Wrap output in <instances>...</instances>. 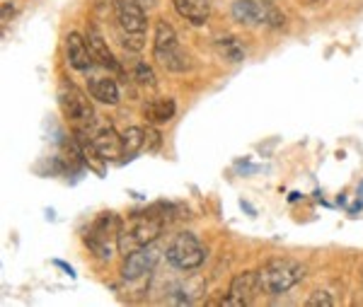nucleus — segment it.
Wrapping results in <instances>:
<instances>
[{
    "label": "nucleus",
    "mask_w": 363,
    "mask_h": 307,
    "mask_svg": "<svg viewBox=\"0 0 363 307\" xmlns=\"http://www.w3.org/2000/svg\"><path fill=\"white\" fill-rule=\"evenodd\" d=\"M153 56L162 68H167L169 73H189L191 70V58L182 49L179 37L174 32V27L169 22L160 20L155 25V37H153Z\"/></svg>",
    "instance_id": "1"
},
{
    "label": "nucleus",
    "mask_w": 363,
    "mask_h": 307,
    "mask_svg": "<svg viewBox=\"0 0 363 307\" xmlns=\"http://www.w3.org/2000/svg\"><path fill=\"white\" fill-rule=\"evenodd\" d=\"M306 276V269L301 267L294 259H272L264 267L257 271L259 279V288L264 295H284L291 288L298 286Z\"/></svg>",
    "instance_id": "2"
},
{
    "label": "nucleus",
    "mask_w": 363,
    "mask_h": 307,
    "mask_svg": "<svg viewBox=\"0 0 363 307\" xmlns=\"http://www.w3.org/2000/svg\"><path fill=\"white\" fill-rule=\"evenodd\" d=\"M162 233V218L157 216H133L128 218V223L121 225L119 233V252L128 257L131 252L140 250V247H148L160 238Z\"/></svg>",
    "instance_id": "3"
},
{
    "label": "nucleus",
    "mask_w": 363,
    "mask_h": 307,
    "mask_svg": "<svg viewBox=\"0 0 363 307\" xmlns=\"http://www.w3.org/2000/svg\"><path fill=\"white\" fill-rule=\"evenodd\" d=\"M121 225H124V223L114 213H102L85 233V245L90 247L99 259H109L114 254V250H119Z\"/></svg>",
    "instance_id": "4"
},
{
    "label": "nucleus",
    "mask_w": 363,
    "mask_h": 307,
    "mask_svg": "<svg viewBox=\"0 0 363 307\" xmlns=\"http://www.w3.org/2000/svg\"><path fill=\"white\" fill-rule=\"evenodd\" d=\"M165 259L174 269L191 271V269H199L203 262H206V250H203V245L196 240V235L179 233L177 238L167 245Z\"/></svg>",
    "instance_id": "5"
},
{
    "label": "nucleus",
    "mask_w": 363,
    "mask_h": 307,
    "mask_svg": "<svg viewBox=\"0 0 363 307\" xmlns=\"http://www.w3.org/2000/svg\"><path fill=\"white\" fill-rule=\"evenodd\" d=\"M58 104H61L63 116L73 121V126L90 131L97 116L95 109H92V102L87 99V94L83 90H78L75 85H63L58 90Z\"/></svg>",
    "instance_id": "6"
},
{
    "label": "nucleus",
    "mask_w": 363,
    "mask_h": 307,
    "mask_svg": "<svg viewBox=\"0 0 363 307\" xmlns=\"http://www.w3.org/2000/svg\"><path fill=\"white\" fill-rule=\"evenodd\" d=\"M230 15H233V20L245 27H259V25L281 27L284 25V15H281L277 8L257 3V0H235L230 8Z\"/></svg>",
    "instance_id": "7"
},
{
    "label": "nucleus",
    "mask_w": 363,
    "mask_h": 307,
    "mask_svg": "<svg viewBox=\"0 0 363 307\" xmlns=\"http://www.w3.org/2000/svg\"><path fill=\"white\" fill-rule=\"evenodd\" d=\"M112 8L124 34H128V37H145L148 17H145L140 0H112Z\"/></svg>",
    "instance_id": "8"
},
{
    "label": "nucleus",
    "mask_w": 363,
    "mask_h": 307,
    "mask_svg": "<svg viewBox=\"0 0 363 307\" xmlns=\"http://www.w3.org/2000/svg\"><path fill=\"white\" fill-rule=\"evenodd\" d=\"M259 293L262 288H259V279H257V271H245V274L233 279L230 288H228V295L220 300V305H235V307L252 305Z\"/></svg>",
    "instance_id": "9"
},
{
    "label": "nucleus",
    "mask_w": 363,
    "mask_h": 307,
    "mask_svg": "<svg viewBox=\"0 0 363 307\" xmlns=\"http://www.w3.org/2000/svg\"><path fill=\"white\" fill-rule=\"evenodd\" d=\"M87 133H90V143H92V150L97 152V157H102V160H119V157H126L124 138H121V133H116L112 126H99L97 131H87Z\"/></svg>",
    "instance_id": "10"
},
{
    "label": "nucleus",
    "mask_w": 363,
    "mask_h": 307,
    "mask_svg": "<svg viewBox=\"0 0 363 307\" xmlns=\"http://www.w3.org/2000/svg\"><path fill=\"white\" fill-rule=\"evenodd\" d=\"M157 262V250L153 245L140 247V250L131 252L124 259V267H121V279L124 281H136L140 276H145Z\"/></svg>",
    "instance_id": "11"
},
{
    "label": "nucleus",
    "mask_w": 363,
    "mask_h": 307,
    "mask_svg": "<svg viewBox=\"0 0 363 307\" xmlns=\"http://www.w3.org/2000/svg\"><path fill=\"white\" fill-rule=\"evenodd\" d=\"M66 58L70 63V68L80 70V73H87L92 66H95V56L90 51V44H87L85 37H80L78 32H68L66 37Z\"/></svg>",
    "instance_id": "12"
},
{
    "label": "nucleus",
    "mask_w": 363,
    "mask_h": 307,
    "mask_svg": "<svg viewBox=\"0 0 363 307\" xmlns=\"http://www.w3.org/2000/svg\"><path fill=\"white\" fill-rule=\"evenodd\" d=\"M174 114H177V104H174L172 97H155L145 102L143 107V116L150 126H162V123L172 121Z\"/></svg>",
    "instance_id": "13"
},
{
    "label": "nucleus",
    "mask_w": 363,
    "mask_h": 307,
    "mask_svg": "<svg viewBox=\"0 0 363 307\" xmlns=\"http://www.w3.org/2000/svg\"><path fill=\"white\" fill-rule=\"evenodd\" d=\"M85 39H87V44H90V51H92V56H95V61L99 63V66L107 68V70H121L119 61L114 58L112 49L107 46V41H104V37L99 34L97 27H87Z\"/></svg>",
    "instance_id": "14"
},
{
    "label": "nucleus",
    "mask_w": 363,
    "mask_h": 307,
    "mask_svg": "<svg viewBox=\"0 0 363 307\" xmlns=\"http://www.w3.org/2000/svg\"><path fill=\"white\" fill-rule=\"evenodd\" d=\"M172 5L182 20H186L189 25H194V27L206 25L208 13H211L206 0H172Z\"/></svg>",
    "instance_id": "15"
},
{
    "label": "nucleus",
    "mask_w": 363,
    "mask_h": 307,
    "mask_svg": "<svg viewBox=\"0 0 363 307\" xmlns=\"http://www.w3.org/2000/svg\"><path fill=\"white\" fill-rule=\"evenodd\" d=\"M87 87H90L92 99H97V102L109 104V107L119 104V85H116V80L99 75V78H92L87 82Z\"/></svg>",
    "instance_id": "16"
},
{
    "label": "nucleus",
    "mask_w": 363,
    "mask_h": 307,
    "mask_svg": "<svg viewBox=\"0 0 363 307\" xmlns=\"http://www.w3.org/2000/svg\"><path fill=\"white\" fill-rule=\"evenodd\" d=\"M124 138V150H126V157H133L136 152L140 150H148V126L140 128V126H131L121 133Z\"/></svg>",
    "instance_id": "17"
},
{
    "label": "nucleus",
    "mask_w": 363,
    "mask_h": 307,
    "mask_svg": "<svg viewBox=\"0 0 363 307\" xmlns=\"http://www.w3.org/2000/svg\"><path fill=\"white\" fill-rule=\"evenodd\" d=\"M218 49H220V54H223L228 61H233V63H238V61H242V58H245L242 46H240V41L235 37L218 39Z\"/></svg>",
    "instance_id": "18"
},
{
    "label": "nucleus",
    "mask_w": 363,
    "mask_h": 307,
    "mask_svg": "<svg viewBox=\"0 0 363 307\" xmlns=\"http://www.w3.org/2000/svg\"><path fill=\"white\" fill-rule=\"evenodd\" d=\"M133 80H136L138 85H145V87H155V82H157L153 68L143 61H138L136 66H133Z\"/></svg>",
    "instance_id": "19"
},
{
    "label": "nucleus",
    "mask_w": 363,
    "mask_h": 307,
    "mask_svg": "<svg viewBox=\"0 0 363 307\" xmlns=\"http://www.w3.org/2000/svg\"><path fill=\"white\" fill-rule=\"evenodd\" d=\"M332 305H335V298L327 291H315L308 298V307H332Z\"/></svg>",
    "instance_id": "20"
},
{
    "label": "nucleus",
    "mask_w": 363,
    "mask_h": 307,
    "mask_svg": "<svg viewBox=\"0 0 363 307\" xmlns=\"http://www.w3.org/2000/svg\"><path fill=\"white\" fill-rule=\"evenodd\" d=\"M143 5H155V0H140Z\"/></svg>",
    "instance_id": "21"
},
{
    "label": "nucleus",
    "mask_w": 363,
    "mask_h": 307,
    "mask_svg": "<svg viewBox=\"0 0 363 307\" xmlns=\"http://www.w3.org/2000/svg\"><path fill=\"white\" fill-rule=\"evenodd\" d=\"M361 196H363V184H361Z\"/></svg>",
    "instance_id": "22"
}]
</instances>
